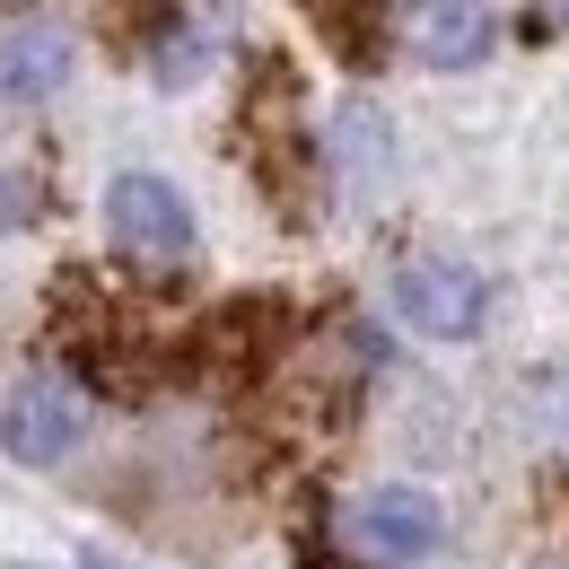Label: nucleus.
<instances>
[{
	"label": "nucleus",
	"mask_w": 569,
	"mask_h": 569,
	"mask_svg": "<svg viewBox=\"0 0 569 569\" xmlns=\"http://www.w3.org/2000/svg\"><path fill=\"white\" fill-rule=\"evenodd\" d=\"M289 342H298L289 298L246 289V298H219L211 316H193L184 342H167V368H176V377H202V386H263Z\"/></svg>",
	"instance_id": "f257e3e1"
},
{
	"label": "nucleus",
	"mask_w": 569,
	"mask_h": 569,
	"mask_svg": "<svg viewBox=\"0 0 569 569\" xmlns=\"http://www.w3.org/2000/svg\"><path fill=\"white\" fill-rule=\"evenodd\" d=\"M438 535H447V517H438V499L412 491V482H386V491H359L333 508V543L351 552L359 569H412L438 552Z\"/></svg>",
	"instance_id": "f03ea898"
},
{
	"label": "nucleus",
	"mask_w": 569,
	"mask_h": 569,
	"mask_svg": "<svg viewBox=\"0 0 569 569\" xmlns=\"http://www.w3.org/2000/svg\"><path fill=\"white\" fill-rule=\"evenodd\" d=\"M386 307L395 325H412L429 342H473L482 333V307H491V281L456 254H403L395 281H386Z\"/></svg>",
	"instance_id": "7ed1b4c3"
},
{
	"label": "nucleus",
	"mask_w": 569,
	"mask_h": 569,
	"mask_svg": "<svg viewBox=\"0 0 569 569\" xmlns=\"http://www.w3.org/2000/svg\"><path fill=\"white\" fill-rule=\"evenodd\" d=\"M88 377L79 368H36V377H18L9 386V403H0V447L18 456V465H62L79 438H88Z\"/></svg>",
	"instance_id": "20e7f679"
},
{
	"label": "nucleus",
	"mask_w": 569,
	"mask_h": 569,
	"mask_svg": "<svg viewBox=\"0 0 569 569\" xmlns=\"http://www.w3.org/2000/svg\"><path fill=\"white\" fill-rule=\"evenodd\" d=\"M106 237H114L141 272H176V263L193 254V211H184V193H176L167 176L132 167V176L106 184Z\"/></svg>",
	"instance_id": "39448f33"
},
{
	"label": "nucleus",
	"mask_w": 569,
	"mask_h": 569,
	"mask_svg": "<svg viewBox=\"0 0 569 569\" xmlns=\"http://www.w3.org/2000/svg\"><path fill=\"white\" fill-rule=\"evenodd\" d=\"M403 36H412V53L429 71H473L499 44V18H491V0H412Z\"/></svg>",
	"instance_id": "423d86ee"
},
{
	"label": "nucleus",
	"mask_w": 569,
	"mask_h": 569,
	"mask_svg": "<svg viewBox=\"0 0 569 569\" xmlns=\"http://www.w3.org/2000/svg\"><path fill=\"white\" fill-rule=\"evenodd\" d=\"M71 79V36L62 27H9L0 36V106H36Z\"/></svg>",
	"instance_id": "0eeeda50"
},
{
	"label": "nucleus",
	"mask_w": 569,
	"mask_h": 569,
	"mask_svg": "<svg viewBox=\"0 0 569 569\" xmlns=\"http://www.w3.org/2000/svg\"><path fill=\"white\" fill-rule=\"evenodd\" d=\"M307 18H316L325 53L342 71H377L386 62V0H307Z\"/></svg>",
	"instance_id": "6e6552de"
},
{
	"label": "nucleus",
	"mask_w": 569,
	"mask_h": 569,
	"mask_svg": "<svg viewBox=\"0 0 569 569\" xmlns=\"http://www.w3.org/2000/svg\"><path fill=\"white\" fill-rule=\"evenodd\" d=\"M333 149H342V158H351L359 176H368V184H377V176H395V141H386V132H377V114H368V106H333Z\"/></svg>",
	"instance_id": "1a4fd4ad"
},
{
	"label": "nucleus",
	"mask_w": 569,
	"mask_h": 569,
	"mask_svg": "<svg viewBox=\"0 0 569 569\" xmlns=\"http://www.w3.org/2000/svg\"><path fill=\"white\" fill-rule=\"evenodd\" d=\"M36 211H44V167L18 158V149H0V237H18Z\"/></svg>",
	"instance_id": "9d476101"
},
{
	"label": "nucleus",
	"mask_w": 569,
	"mask_h": 569,
	"mask_svg": "<svg viewBox=\"0 0 569 569\" xmlns=\"http://www.w3.org/2000/svg\"><path fill=\"white\" fill-rule=\"evenodd\" d=\"M106 18H114V36H123V53H149L184 9H176V0H106Z\"/></svg>",
	"instance_id": "9b49d317"
},
{
	"label": "nucleus",
	"mask_w": 569,
	"mask_h": 569,
	"mask_svg": "<svg viewBox=\"0 0 569 569\" xmlns=\"http://www.w3.org/2000/svg\"><path fill=\"white\" fill-rule=\"evenodd\" d=\"M543 36H569V0H543V9L526 18V44H543Z\"/></svg>",
	"instance_id": "f8f14e48"
},
{
	"label": "nucleus",
	"mask_w": 569,
	"mask_h": 569,
	"mask_svg": "<svg viewBox=\"0 0 569 569\" xmlns=\"http://www.w3.org/2000/svg\"><path fill=\"white\" fill-rule=\"evenodd\" d=\"M71 569H132V561H123V552H106V543H88V552H79Z\"/></svg>",
	"instance_id": "ddd939ff"
}]
</instances>
